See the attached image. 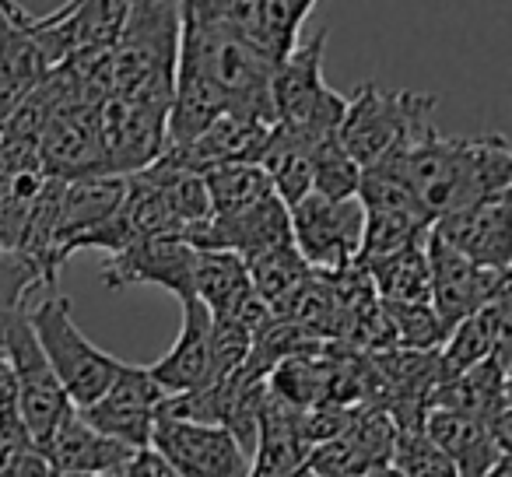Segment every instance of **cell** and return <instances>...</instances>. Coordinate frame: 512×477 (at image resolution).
Masks as SVG:
<instances>
[{"label": "cell", "mask_w": 512, "mask_h": 477, "mask_svg": "<svg viewBox=\"0 0 512 477\" xmlns=\"http://www.w3.org/2000/svg\"><path fill=\"white\" fill-rule=\"evenodd\" d=\"M393 151L404 162L414 197L432 214V221L470 200L509 190L512 148L502 134L442 137L428 116Z\"/></svg>", "instance_id": "cell-1"}, {"label": "cell", "mask_w": 512, "mask_h": 477, "mask_svg": "<svg viewBox=\"0 0 512 477\" xmlns=\"http://www.w3.org/2000/svg\"><path fill=\"white\" fill-rule=\"evenodd\" d=\"M179 57V0H130L127 22L109 53L113 95L169 113Z\"/></svg>", "instance_id": "cell-2"}, {"label": "cell", "mask_w": 512, "mask_h": 477, "mask_svg": "<svg viewBox=\"0 0 512 477\" xmlns=\"http://www.w3.org/2000/svg\"><path fill=\"white\" fill-rule=\"evenodd\" d=\"M176 60L193 67V71H200L211 85H218L235 113L274 123L271 95H267L274 60L264 57L253 43L239 39L235 32H228L225 25L211 22V18L179 11V57Z\"/></svg>", "instance_id": "cell-3"}, {"label": "cell", "mask_w": 512, "mask_h": 477, "mask_svg": "<svg viewBox=\"0 0 512 477\" xmlns=\"http://www.w3.org/2000/svg\"><path fill=\"white\" fill-rule=\"evenodd\" d=\"M323 53H327V29L309 36L306 43H295L271 67V85H267L274 123L309 144L334 137L348 106V95L334 92L323 78Z\"/></svg>", "instance_id": "cell-4"}, {"label": "cell", "mask_w": 512, "mask_h": 477, "mask_svg": "<svg viewBox=\"0 0 512 477\" xmlns=\"http://www.w3.org/2000/svg\"><path fill=\"white\" fill-rule=\"evenodd\" d=\"M29 327L36 334L39 348H43L50 369L57 372L60 386H64L67 400L74 411L95 404L106 393V386L116 379L123 362L99 344H92L71 316V299L53 292L39 306H29Z\"/></svg>", "instance_id": "cell-5"}, {"label": "cell", "mask_w": 512, "mask_h": 477, "mask_svg": "<svg viewBox=\"0 0 512 477\" xmlns=\"http://www.w3.org/2000/svg\"><path fill=\"white\" fill-rule=\"evenodd\" d=\"M435 109L432 95L418 92H383L376 81H362L348 95V106L337 123V141L358 162V169L379 162L407 141L421 120Z\"/></svg>", "instance_id": "cell-6"}, {"label": "cell", "mask_w": 512, "mask_h": 477, "mask_svg": "<svg viewBox=\"0 0 512 477\" xmlns=\"http://www.w3.org/2000/svg\"><path fill=\"white\" fill-rule=\"evenodd\" d=\"M0 351L8 358L11 386H15V400H18V411H22L25 432L39 446L74 411V404L67 400L57 372L50 369L36 334H32L29 306L0 323Z\"/></svg>", "instance_id": "cell-7"}, {"label": "cell", "mask_w": 512, "mask_h": 477, "mask_svg": "<svg viewBox=\"0 0 512 477\" xmlns=\"http://www.w3.org/2000/svg\"><path fill=\"white\" fill-rule=\"evenodd\" d=\"M288 221L292 246L313 271L337 274L358 260L365 232V207L358 197L327 200L320 193H306L299 204L288 207Z\"/></svg>", "instance_id": "cell-8"}, {"label": "cell", "mask_w": 512, "mask_h": 477, "mask_svg": "<svg viewBox=\"0 0 512 477\" xmlns=\"http://www.w3.org/2000/svg\"><path fill=\"white\" fill-rule=\"evenodd\" d=\"M102 102L64 99L46 120L36 141V155L46 176L53 179H81L109 172L106 144H102Z\"/></svg>", "instance_id": "cell-9"}, {"label": "cell", "mask_w": 512, "mask_h": 477, "mask_svg": "<svg viewBox=\"0 0 512 477\" xmlns=\"http://www.w3.org/2000/svg\"><path fill=\"white\" fill-rule=\"evenodd\" d=\"M425 257H428V306L435 309L442 330H453L463 316L481 309L498 292L509 288V271H491V267L477 264V260L463 257L460 250L446 246L428 232L425 239Z\"/></svg>", "instance_id": "cell-10"}, {"label": "cell", "mask_w": 512, "mask_h": 477, "mask_svg": "<svg viewBox=\"0 0 512 477\" xmlns=\"http://www.w3.org/2000/svg\"><path fill=\"white\" fill-rule=\"evenodd\" d=\"M193 250L179 232H155L141 235L120 253H109L102 267V285L123 292L130 285H158L172 292L179 302L190 299V264Z\"/></svg>", "instance_id": "cell-11"}, {"label": "cell", "mask_w": 512, "mask_h": 477, "mask_svg": "<svg viewBox=\"0 0 512 477\" xmlns=\"http://www.w3.org/2000/svg\"><path fill=\"white\" fill-rule=\"evenodd\" d=\"M179 477H249V453L221 425L155 421L151 442Z\"/></svg>", "instance_id": "cell-12"}, {"label": "cell", "mask_w": 512, "mask_h": 477, "mask_svg": "<svg viewBox=\"0 0 512 477\" xmlns=\"http://www.w3.org/2000/svg\"><path fill=\"white\" fill-rule=\"evenodd\" d=\"M165 390L155 383L144 365L123 362V369L116 372V379L106 386L95 404L81 407V418L92 428H99L109 439L127 442L130 449H141L151 442V428H155V411L162 404Z\"/></svg>", "instance_id": "cell-13"}, {"label": "cell", "mask_w": 512, "mask_h": 477, "mask_svg": "<svg viewBox=\"0 0 512 477\" xmlns=\"http://www.w3.org/2000/svg\"><path fill=\"white\" fill-rule=\"evenodd\" d=\"M432 235L442 239L446 246H453V250H460L463 257L491 267V271H509V260H512L509 190L470 200V204L435 218Z\"/></svg>", "instance_id": "cell-14"}, {"label": "cell", "mask_w": 512, "mask_h": 477, "mask_svg": "<svg viewBox=\"0 0 512 477\" xmlns=\"http://www.w3.org/2000/svg\"><path fill=\"white\" fill-rule=\"evenodd\" d=\"M102 116V144H106V165L116 176H134L155 165L165 155L169 141V113L148 106H134L109 95L99 106Z\"/></svg>", "instance_id": "cell-15"}, {"label": "cell", "mask_w": 512, "mask_h": 477, "mask_svg": "<svg viewBox=\"0 0 512 477\" xmlns=\"http://www.w3.org/2000/svg\"><path fill=\"white\" fill-rule=\"evenodd\" d=\"M267 130H271V123L225 109L200 134H193L190 141L165 148L162 162L186 172H207L232 162H256V155H260V148L267 141Z\"/></svg>", "instance_id": "cell-16"}, {"label": "cell", "mask_w": 512, "mask_h": 477, "mask_svg": "<svg viewBox=\"0 0 512 477\" xmlns=\"http://www.w3.org/2000/svg\"><path fill=\"white\" fill-rule=\"evenodd\" d=\"M39 453L53 474H116L134 449L92 428L78 411H71L43 442Z\"/></svg>", "instance_id": "cell-17"}, {"label": "cell", "mask_w": 512, "mask_h": 477, "mask_svg": "<svg viewBox=\"0 0 512 477\" xmlns=\"http://www.w3.org/2000/svg\"><path fill=\"white\" fill-rule=\"evenodd\" d=\"M309 456H313V442L299 425V407L281 404L267 390L260 432L249 456V477H295L309 467Z\"/></svg>", "instance_id": "cell-18"}, {"label": "cell", "mask_w": 512, "mask_h": 477, "mask_svg": "<svg viewBox=\"0 0 512 477\" xmlns=\"http://www.w3.org/2000/svg\"><path fill=\"white\" fill-rule=\"evenodd\" d=\"M127 197V176L99 172V176L64 179L60 193V218H57V260L60 267L71 260V243L99 221H106Z\"/></svg>", "instance_id": "cell-19"}, {"label": "cell", "mask_w": 512, "mask_h": 477, "mask_svg": "<svg viewBox=\"0 0 512 477\" xmlns=\"http://www.w3.org/2000/svg\"><path fill=\"white\" fill-rule=\"evenodd\" d=\"M498 351H509V288L470 316H463L446 334V341L439 344L442 379L456 376V372L470 369Z\"/></svg>", "instance_id": "cell-20"}, {"label": "cell", "mask_w": 512, "mask_h": 477, "mask_svg": "<svg viewBox=\"0 0 512 477\" xmlns=\"http://www.w3.org/2000/svg\"><path fill=\"white\" fill-rule=\"evenodd\" d=\"M421 428L453 460L460 477H484L495 467L498 456L509 453L484 421L460 411H446V407H428Z\"/></svg>", "instance_id": "cell-21"}, {"label": "cell", "mask_w": 512, "mask_h": 477, "mask_svg": "<svg viewBox=\"0 0 512 477\" xmlns=\"http://www.w3.org/2000/svg\"><path fill=\"white\" fill-rule=\"evenodd\" d=\"M29 11L18 0H0V109H8L46 78L50 60L25 25Z\"/></svg>", "instance_id": "cell-22"}, {"label": "cell", "mask_w": 512, "mask_h": 477, "mask_svg": "<svg viewBox=\"0 0 512 477\" xmlns=\"http://www.w3.org/2000/svg\"><path fill=\"white\" fill-rule=\"evenodd\" d=\"M207 334H211V309L200 299H183V330H179L176 344L155 365H148V372L165 393L193 390V386L211 383Z\"/></svg>", "instance_id": "cell-23"}, {"label": "cell", "mask_w": 512, "mask_h": 477, "mask_svg": "<svg viewBox=\"0 0 512 477\" xmlns=\"http://www.w3.org/2000/svg\"><path fill=\"white\" fill-rule=\"evenodd\" d=\"M313 148L316 144L302 141V137L288 134L285 127L271 123L264 148L256 155V165L271 179V190L278 193L288 207L299 204V200L313 190Z\"/></svg>", "instance_id": "cell-24"}, {"label": "cell", "mask_w": 512, "mask_h": 477, "mask_svg": "<svg viewBox=\"0 0 512 477\" xmlns=\"http://www.w3.org/2000/svg\"><path fill=\"white\" fill-rule=\"evenodd\" d=\"M246 260L228 250H193L190 264V299H200L211 313L232 316L242 295L249 292Z\"/></svg>", "instance_id": "cell-25"}, {"label": "cell", "mask_w": 512, "mask_h": 477, "mask_svg": "<svg viewBox=\"0 0 512 477\" xmlns=\"http://www.w3.org/2000/svg\"><path fill=\"white\" fill-rule=\"evenodd\" d=\"M365 267L372 281V292L379 302H428V257L425 243L407 250L386 253V257L355 260Z\"/></svg>", "instance_id": "cell-26"}, {"label": "cell", "mask_w": 512, "mask_h": 477, "mask_svg": "<svg viewBox=\"0 0 512 477\" xmlns=\"http://www.w3.org/2000/svg\"><path fill=\"white\" fill-rule=\"evenodd\" d=\"M246 274H249V285L274 313L288 306L295 292H299L302 281L313 274V267L302 260V253L295 250L292 243L285 246H274V250L260 253V257L246 260Z\"/></svg>", "instance_id": "cell-27"}, {"label": "cell", "mask_w": 512, "mask_h": 477, "mask_svg": "<svg viewBox=\"0 0 512 477\" xmlns=\"http://www.w3.org/2000/svg\"><path fill=\"white\" fill-rule=\"evenodd\" d=\"M200 179H204L211 214H232V211H239V207H249L253 200L271 193V179H267V172L256 162L218 165V169L200 172Z\"/></svg>", "instance_id": "cell-28"}, {"label": "cell", "mask_w": 512, "mask_h": 477, "mask_svg": "<svg viewBox=\"0 0 512 477\" xmlns=\"http://www.w3.org/2000/svg\"><path fill=\"white\" fill-rule=\"evenodd\" d=\"M383 316L390 323L393 348H418L432 351L446 341V330H442L439 316L428 302H379Z\"/></svg>", "instance_id": "cell-29"}, {"label": "cell", "mask_w": 512, "mask_h": 477, "mask_svg": "<svg viewBox=\"0 0 512 477\" xmlns=\"http://www.w3.org/2000/svg\"><path fill=\"white\" fill-rule=\"evenodd\" d=\"M390 467L400 477H460L446 453L425 435V428H397Z\"/></svg>", "instance_id": "cell-30"}, {"label": "cell", "mask_w": 512, "mask_h": 477, "mask_svg": "<svg viewBox=\"0 0 512 477\" xmlns=\"http://www.w3.org/2000/svg\"><path fill=\"white\" fill-rule=\"evenodd\" d=\"M358 162L341 148V141L327 137L313 148V190L309 193H320L327 200H344V197H355L358 193Z\"/></svg>", "instance_id": "cell-31"}, {"label": "cell", "mask_w": 512, "mask_h": 477, "mask_svg": "<svg viewBox=\"0 0 512 477\" xmlns=\"http://www.w3.org/2000/svg\"><path fill=\"white\" fill-rule=\"evenodd\" d=\"M316 0H264L260 29H264V53L278 64L302 36V25L313 15Z\"/></svg>", "instance_id": "cell-32"}, {"label": "cell", "mask_w": 512, "mask_h": 477, "mask_svg": "<svg viewBox=\"0 0 512 477\" xmlns=\"http://www.w3.org/2000/svg\"><path fill=\"white\" fill-rule=\"evenodd\" d=\"M253 348V334L235 316L211 313V334H207V362H211V383L228 379L242 369Z\"/></svg>", "instance_id": "cell-33"}, {"label": "cell", "mask_w": 512, "mask_h": 477, "mask_svg": "<svg viewBox=\"0 0 512 477\" xmlns=\"http://www.w3.org/2000/svg\"><path fill=\"white\" fill-rule=\"evenodd\" d=\"M39 281V271L18 250H0V323L29 306V292Z\"/></svg>", "instance_id": "cell-34"}, {"label": "cell", "mask_w": 512, "mask_h": 477, "mask_svg": "<svg viewBox=\"0 0 512 477\" xmlns=\"http://www.w3.org/2000/svg\"><path fill=\"white\" fill-rule=\"evenodd\" d=\"M113 477H179V474L155 446H141L120 463V470Z\"/></svg>", "instance_id": "cell-35"}, {"label": "cell", "mask_w": 512, "mask_h": 477, "mask_svg": "<svg viewBox=\"0 0 512 477\" xmlns=\"http://www.w3.org/2000/svg\"><path fill=\"white\" fill-rule=\"evenodd\" d=\"M484 477H512V460H509V453H502V456H498V460H495V467H491Z\"/></svg>", "instance_id": "cell-36"}, {"label": "cell", "mask_w": 512, "mask_h": 477, "mask_svg": "<svg viewBox=\"0 0 512 477\" xmlns=\"http://www.w3.org/2000/svg\"><path fill=\"white\" fill-rule=\"evenodd\" d=\"M11 386V369H8V358H4V351H0V393Z\"/></svg>", "instance_id": "cell-37"}, {"label": "cell", "mask_w": 512, "mask_h": 477, "mask_svg": "<svg viewBox=\"0 0 512 477\" xmlns=\"http://www.w3.org/2000/svg\"><path fill=\"white\" fill-rule=\"evenodd\" d=\"M369 477H400V474H397V470L390 467V463H383V467H376V470H372Z\"/></svg>", "instance_id": "cell-38"}, {"label": "cell", "mask_w": 512, "mask_h": 477, "mask_svg": "<svg viewBox=\"0 0 512 477\" xmlns=\"http://www.w3.org/2000/svg\"><path fill=\"white\" fill-rule=\"evenodd\" d=\"M50 477H113V474H50Z\"/></svg>", "instance_id": "cell-39"}, {"label": "cell", "mask_w": 512, "mask_h": 477, "mask_svg": "<svg viewBox=\"0 0 512 477\" xmlns=\"http://www.w3.org/2000/svg\"><path fill=\"white\" fill-rule=\"evenodd\" d=\"M0 250H11V243H8V235L0 232Z\"/></svg>", "instance_id": "cell-40"}, {"label": "cell", "mask_w": 512, "mask_h": 477, "mask_svg": "<svg viewBox=\"0 0 512 477\" xmlns=\"http://www.w3.org/2000/svg\"><path fill=\"white\" fill-rule=\"evenodd\" d=\"M295 477H320V474H313V470L306 467V470H299V474H295Z\"/></svg>", "instance_id": "cell-41"}]
</instances>
